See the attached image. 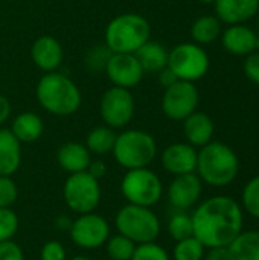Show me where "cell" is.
Here are the masks:
<instances>
[{"label": "cell", "instance_id": "1", "mask_svg": "<svg viewBox=\"0 0 259 260\" xmlns=\"http://www.w3.org/2000/svg\"><path fill=\"white\" fill-rule=\"evenodd\" d=\"M191 219L194 236L206 248L229 247L244 227L243 207L226 195H217L203 201Z\"/></svg>", "mask_w": 259, "mask_h": 260}, {"label": "cell", "instance_id": "2", "mask_svg": "<svg viewBox=\"0 0 259 260\" xmlns=\"http://www.w3.org/2000/svg\"><path fill=\"white\" fill-rule=\"evenodd\" d=\"M35 96L41 108L53 116H70L79 110L82 102L75 81L60 72L44 73L37 82Z\"/></svg>", "mask_w": 259, "mask_h": 260}, {"label": "cell", "instance_id": "3", "mask_svg": "<svg viewBox=\"0 0 259 260\" xmlns=\"http://www.w3.org/2000/svg\"><path fill=\"white\" fill-rule=\"evenodd\" d=\"M195 171L203 183L214 187H224L238 177L240 158L231 146L212 140L198 151Z\"/></svg>", "mask_w": 259, "mask_h": 260}, {"label": "cell", "instance_id": "4", "mask_svg": "<svg viewBox=\"0 0 259 260\" xmlns=\"http://www.w3.org/2000/svg\"><path fill=\"white\" fill-rule=\"evenodd\" d=\"M151 37L150 21L136 12H124L110 20L104 32L105 46L113 53H134Z\"/></svg>", "mask_w": 259, "mask_h": 260}, {"label": "cell", "instance_id": "5", "mask_svg": "<svg viewBox=\"0 0 259 260\" xmlns=\"http://www.w3.org/2000/svg\"><path fill=\"white\" fill-rule=\"evenodd\" d=\"M114 160L119 166L130 169L148 168L157 154V145L151 134L142 129H125L118 134L114 148Z\"/></svg>", "mask_w": 259, "mask_h": 260}, {"label": "cell", "instance_id": "6", "mask_svg": "<svg viewBox=\"0 0 259 260\" xmlns=\"http://www.w3.org/2000/svg\"><path fill=\"white\" fill-rule=\"evenodd\" d=\"M114 225L121 235L136 245L154 242L160 235V221L151 207L127 204L116 213Z\"/></svg>", "mask_w": 259, "mask_h": 260}, {"label": "cell", "instance_id": "7", "mask_svg": "<svg viewBox=\"0 0 259 260\" xmlns=\"http://www.w3.org/2000/svg\"><path fill=\"white\" fill-rule=\"evenodd\" d=\"M121 192L128 204L153 207L160 201L163 186L156 172L148 168H139L130 169L124 175L121 181Z\"/></svg>", "mask_w": 259, "mask_h": 260}, {"label": "cell", "instance_id": "8", "mask_svg": "<svg viewBox=\"0 0 259 260\" xmlns=\"http://www.w3.org/2000/svg\"><path fill=\"white\" fill-rule=\"evenodd\" d=\"M209 55L197 43H180L168 53V67L180 81L195 82L208 73Z\"/></svg>", "mask_w": 259, "mask_h": 260}, {"label": "cell", "instance_id": "9", "mask_svg": "<svg viewBox=\"0 0 259 260\" xmlns=\"http://www.w3.org/2000/svg\"><path fill=\"white\" fill-rule=\"evenodd\" d=\"M63 198L66 206L78 213H92L101 203V186L87 171L70 174L63 187Z\"/></svg>", "mask_w": 259, "mask_h": 260}, {"label": "cell", "instance_id": "10", "mask_svg": "<svg viewBox=\"0 0 259 260\" xmlns=\"http://www.w3.org/2000/svg\"><path fill=\"white\" fill-rule=\"evenodd\" d=\"M136 102L130 90L121 87H110L101 98L99 114L104 123L113 129L125 128L134 116Z\"/></svg>", "mask_w": 259, "mask_h": 260}, {"label": "cell", "instance_id": "11", "mask_svg": "<svg viewBox=\"0 0 259 260\" xmlns=\"http://www.w3.org/2000/svg\"><path fill=\"white\" fill-rule=\"evenodd\" d=\"M200 102L198 88L194 82L177 81L168 88L162 96V111L163 114L176 122H183L188 116L197 111Z\"/></svg>", "mask_w": 259, "mask_h": 260}, {"label": "cell", "instance_id": "12", "mask_svg": "<svg viewBox=\"0 0 259 260\" xmlns=\"http://www.w3.org/2000/svg\"><path fill=\"white\" fill-rule=\"evenodd\" d=\"M70 239L75 245L85 250L102 247L110 238V224L98 213L79 215L69 229Z\"/></svg>", "mask_w": 259, "mask_h": 260}, {"label": "cell", "instance_id": "13", "mask_svg": "<svg viewBox=\"0 0 259 260\" xmlns=\"http://www.w3.org/2000/svg\"><path fill=\"white\" fill-rule=\"evenodd\" d=\"M104 73L114 87L131 90L142 81L145 72L134 53H111Z\"/></svg>", "mask_w": 259, "mask_h": 260}, {"label": "cell", "instance_id": "14", "mask_svg": "<svg viewBox=\"0 0 259 260\" xmlns=\"http://www.w3.org/2000/svg\"><path fill=\"white\" fill-rule=\"evenodd\" d=\"M203 192V181L195 172L176 175L168 186V201L177 210H188L194 207Z\"/></svg>", "mask_w": 259, "mask_h": 260}, {"label": "cell", "instance_id": "15", "mask_svg": "<svg viewBox=\"0 0 259 260\" xmlns=\"http://www.w3.org/2000/svg\"><path fill=\"white\" fill-rule=\"evenodd\" d=\"M226 52L247 56L258 50V34L246 24H229L220 35Z\"/></svg>", "mask_w": 259, "mask_h": 260}, {"label": "cell", "instance_id": "16", "mask_svg": "<svg viewBox=\"0 0 259 260\" xmlns=\"http://www.w3.org/2000/svg\"><path fill=\"white\" fill-rule=\"evenodd\" d=\"M197 149L189 143H172L162 152V166L172 175H183L195 172Z\"/></svg>", "mask_w": 259, "mask_h": 260}, {"label": "cell", "instance_id": "17", "mask_svg": "<svg viewBox=\"0 0 259 260\" xmlns=\"http://www.w3.org/2000/svg\"><path fill=\"white\" fill-rule=\"evenodd\" d=\"M31 58L40 70L46 73L56 72V69L63 62L64 50H63L61 43L55 37L41 35L32 43Z\"/></svg>", "mask_w": 259, "mask_h": 260}, {"label": "cell", "instance_id": "18", "mask_svg": "<svg viewBox=\"0 0 259 260\" xmlns=\"http://www.w3.org/2000/svg\"><path fill=\"white\" fill-rule=\"evenodd\" d=\"M215 17L226 24H244L259 12V0H217Z\"/></svg>", "mask_w": 259, "mask_h": 260}, {"label": "cell", "instance_id": "19", "mask_svg": "<svg viewBox=\"0 0 259 260\" xmlns=\"http://www.w3.org/2000/svg\"><path fill=\"white\" fill-rule=\"evenodd\" d=\"M183 134L186 143L194 148H203L211 143L215 134V125L209 114L202 111H194L183 120Z\"/></svg>", "mask_w": 259, "mask_h": 260}, {"label": "cell", "instance_id": "20", "mask_svg": "<svg viewBox=\"0 0 259 260\" xmlns=\"http://www.w3.org/2000/svg\"><path fill=\"white\" fill-rule=\"evenodd\" d=\"M56 161L60 168L69 174L84 172L92 161V154L84 143L66 142L56 151Z\"/></svg>", "mask_w": 259, "mask_h": 260}, {"label": "cell", "instance_id": "21", "mask_svg": "<svg viewBox=\"0 0 259 260\" xmlns=\"http://www.w3.org/2000/svg\"><path fill=\"white\" fill-rule=\"evenodd\" d=\"M21 165V143L8 128H0V175H14Z\"/></svg>", "mask_w": 259, "mask_h": 260}, {"label": "cell", "instance_id": "22", "mask_svg": "<svg viewBox=\"0 0 259 260\" xmlns=\"http://www.w3.org/2000/svg\"><path fill=\"white\" fill-rule=\"evenodd\" d=\"M9 129L20 143H34L43 136L44 123L37 113L24 111L14 117Z\"/></svg>", "mask_w": 259, "mask_h": 260}, {"label": "cell", "instance_id": "23", "mask_svg": "<svg viewBox=\"0 0 259 260\" xmlns=\"http://www.w3.org/2000/svg\"><path fill=\"white\" fill-rule=\"evenodd\" d=\"M168 53L169 52L163 44L151 40H148L134 52L145 73H159L162 69H165L168 66Z\"/></svg>", "mask_w": 259, "mask_h": 260}, {"label": "cell", "instance_id": "24", "mask_svg": "<svg viewBox=\"0 0 259 260\" xmlns=\"http://www.w3.org/2000/svg\"><path fill=\"white\" fill-rule=\"evenodd\" d=\"M227 250L231 260H259V232H241Z\"/></svg>", "mask_w": 259, "mask_h": 260}, {"label": "cell", "instance_id": "25", "mask_svg": "<svg viewBox=\"0 0 259 260\" xmlns=\"http://www.w3.org/2000/svg\"><path fill=\"white\" fill-rule=\"evenodd\" d=\"M221 21L215 15H202L191 26V37L194 43L205 46L217 41L223 32Z\"/></svg>", "mask_w": 259, "mask_h": 260}, {"label": "cell", "instance_id": "26", "mask_svg": "<svg viewBox=\"0 0 259 260\" xmlns=\"http://www.w3.org/2000/svg\"><path fill=\"white\" fill-rule=\"evenodd\" d=\"M118 134L114 133L113 128L107 125L95 126L85 137V146L90 154L95 155H107L113 151L114 142H116Z\"/></svg>", "mask_w": 259, "mask_h": 260}, {"label": "cell", "instance_id": "27", "mask_svg": "<svg viewBox=\"0 0 259 260\" xmlns=\"http://www.w3.org/2000/svg\"><path fill=\"white\" fill-rule=\"evenodd\" d=\"M104 245L110 260H131L136 250V244L121 233L110 236Z\"/></svg>", "mask_w": 259, "mask_h": 260}, {"label": "cell", "instance_id": "28", "mask_svg": "<svg viewBox=\"0 0 259 260\" xmlns=\"http://www.w3.org/2000/svg\"><path fill=\"white\" fill-rule=\"evenodd\" d=\"M206 247L195 238H186L176 242V247L172 250L174 260H203Z\"/></svg>", "mask_w": 259, "mask_h": 260}, {"label": "cell", "instance_id": "29", "mask_svg": "<svg viewBox=\"0 0 259 260\" xmlns=\"http://www.w3.org/2000/svg\"><path fill=\"white\" fill-rule=\"evenodd\" d=\"M168 233L176 242L194 236V227H192L191 216L182 210L174 213L168 221Z\"/></svg>", "mask_w": 259, "mask_h": 260}, {"label": "cell", "instance_id": "30", "mask_svg": "<svg viewBox=\"0 0 259 260\" xmlns=\"http://www.w3.org/2000/svg\"><path fill=\"white\" fill-rule=\"evenodd\" d=\"M243 209L253 218L259 219V175L247 181L241 195Z\"/></svg>", "mask_w": 259, "mask_h": 260}, {"label": "cell", "instance_id": "31", "mask_svg": "<svg viewBox=\"0 0 259 260\" xmlns=\"http://www.w3.org/2000/svg\"><path fill=\"white\" fill-rule=\"evenodd\" d=\"M131 260H171L166 250L154 242L139 244L136 245V250L133 253Z\"/></svg>", "mask_w": 259, "mask_h": 260}, {"label": "cell", "instance_id": "32", "mask_svg": "<svg viewBox=\"0 0 259 260\" xmlns=\"http://www.w3.org/2000/svg\"><path fill=\"white\" fill-rule=\"evenodd\" d=\"M18 216L11 210V207L0 209V242L11 241L18 230Z\"/></svg>", "mask_w": 259, "mask_h": 260}, {"label": "cell", "instance_id": "33", "mask_svg": "<svg viewBox=\"0 0 259 260\" xmlns=\"http://www.w3.org/2000/svg\"><path fill=\"white\" fill-rule=\"evenodd\" d=\"M111 50L104 44V46H96L93 47L87 56H85V66L92 70V72H98V70H105L107 61L111 56Z\"/></svg>", "mask_w": 259, "mask_h": 260}, {"label": "cell", "instance_id": "34", "mask_svg": "<svg viewBox=\"0 0 259 260\" xmlns=\"http://www.w3.org/2000/svg\"><path fill=\"white\" fill-rule=\"evenodd\" d=\"M18 197V189L11 177L0 175V209L11 207Z\"/></svg>", "mask_w": 259, "mask_h": 260}, {"label": "cell", "instance_id": "35", "mask_svg": "<svg viewBox=\"0 0 259 260\" xmlns=\"http://www.w3.org/2000/svg\"><path fill=\"white\" fill-rule=\"evenodd\" d=\"M41 260H67L66 257V250L61 242L58 241H49L43 245L41 248Z\"/></svg>", "mask_w": 259, "mask_h": 260}, {"label": "cell", "instance_id": "36", "mask_svg": "<svg viewBox=\"0 0 259 260\" xmlns=\"http://www.w3.org/2000/svg\"><path fill=\"white\" fill-rule=\"evenodd\" d=\"M243 69L247 79L259 87V52H253L246 56Z\"/></svg>", "mask_w": 259, "mask_h": 260}, {"label": "cell", "instance_id": "37", "mask_svg": "<svg viewBox=\"0 0 259 260\" xmlns=\"http://www.w3.org/2000/svg\"><path fill=\"white\" fill-rule=\"evenodd\" d=\"M0 260H24L21 247L12 239L0 242Z\"/></svg>", "mask_w": 259, "mask_h": 260}, {"label": "cell", "instance_id": "38", "mask_svg": "<svg viewBox=\"0 0 259 260\" xmlns=\"http://www.w3.org/2000/svg\"><path fill=\"white\" fill-rule=\"evenodd\" d=\"M87 172L99 181L101 178H104L107 175V165L102 160H92L87 168Z\"/></svg>", "mask_w": 259, "mask_h": 260}, {"label": "cell", "instance_id": "39", "mask_svg": "<svg viewBox=\"0 0 259 260\" xmlns=\"http://www.w3.org/2000/svg\"><path fill=\"white\" fill-rule=\"evenodd\" d=\"M157 75H159V84H160L163 88H168L169 85H172L174 82L179 81V78L174 75V72H172L168 66H166L165 69H162Z\"/></svg>", "mask_w": 259, "mask_h": 260}, {"label": "cell", "instance_id": "40", "mask_svg": "<svg viewBox=\"0 0 259 260\" xmlns=\"http://www.w3.org/2000/svg\"><path fill=\"white\" fill-rule=\"evenodd\" d=\"M203 260H231L227 247H214L209 248L208 253H205Z\"/></svg>", "mask_w": 259, "mask_h": 260}, {"label": "cell", "instance_id": "41", "mask_svg": "<svg viewBox=\"0 0 259 260\" xmlns=\"http://www.w3.org/2000/svg\"><path fill=\"white\" fill-rule=\"evenodd\" d=\"M11 116V102L6 96L0 94V125L5 123Z\"/></svg>", "mask_w": 259, "mask_h": 260}, {"label": "cell", "instance_id": "42", "mask_svg": "<svg viewBox=\"0 0 259 260\" xmlns=\"http://www.w3.org/2000/svg\"><path fill=\"white\" fill-rule=\"evenodd\" d=\"M70 260H92V259H89V257H85V256H75V257H72Z\"/></svg>", "mask_w": 259, "mask_h": 260}, {"label": "cell", "instance_id": "43", "mask_svg": "<svg viewBox=\"0 0 259 260\" xmlns=\"http://www.w3.org/2000/svg\"><path fill=\"white\" fill-rule=\"evenodd\" d=\"M198 2H202V3H205V5H214L217 0H198Z\"/></svg>", "mask_w": 259, "mask_h": 260}, {"label": "cell", "instance_id": "44", "mask_svg": "<svg viewBox=\"0 0 259 260\" xmlns=\"http://www.w3.org/2000/svg\"><path fill=\"white\" fill-rule=\"evenodd\" d=\"M258 49H259V32H258Z\"/></svg>", "mask_w": 259, "mask_h": 260}]
</instances>
